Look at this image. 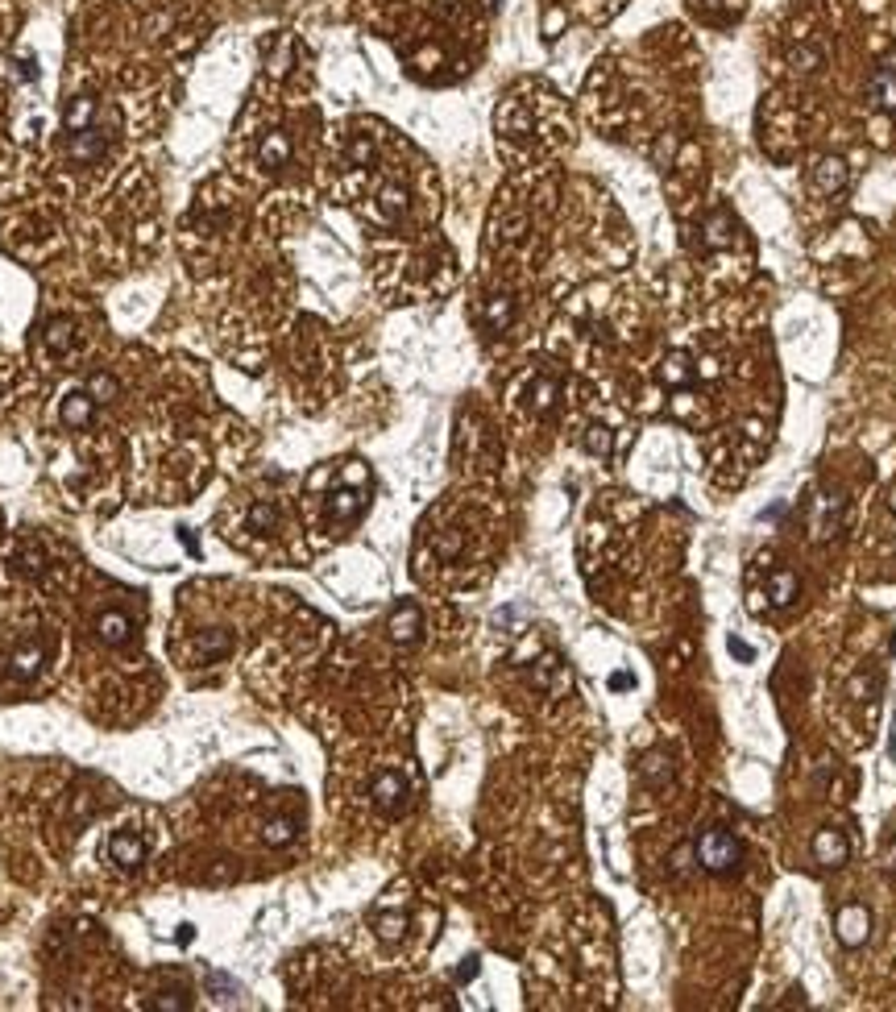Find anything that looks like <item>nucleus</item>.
<instances>
[{
  "instance_id": "20e7f679",
  "label": "nucleus",
  "mask_w": 896,
  "mask_h": 1012,
  "mask_svg": "<svg viewBox=\"0 0 896 1012\" xmlns=\"http://www.w3.org/2000/svg\"><path fill=\"white\" fill-rule=\"evenodd\" d=\"M109 859L125 872H138L141 863H146V842L133 834V830H112L109 834Z\"/></svg>"
},
{
  "instance_id": "6ab92c4d",
  "label": "nucleus",
  "mask_w": 896,
  "mask_h": 1012,
  "mask_svg": "<svg viewBox=\"0 0 896 1012\" xmlns=\"http://www.w3.org/2000/svg\"><path fill=\"white\" fill-rule=\"evenodd\" d=\"M407 212V191L399 183H390L378 191V220H399Z\"/></svg>"
},
{
  "instance_id": "9b49d317",
  "label": "nucleus",
  "mask_w": 896,
  "mask_h": 1012,
  "mask_svg": "<svg viewBox=\"0 0 896 1012\" xmlns=\"http://www.w3.org/2000/svg\"><path fill=\"white\" fill-rule=\"evenodd\" d=\"M258 162L262 166H266V171H282V166H287V162H291V138H287V133H266V138H262V146H258Z\"/></svg>"
},
{
  "instance_id": "7ed1b4c3",
  "label": "nucleus",
  "mask_w": 896,
  "mask_h": 1012,
  "mask_svg": "<svg viewBox=\"0 0 896 1012\" xmlns=\"http://www.w3.org/2000/svg\"><path fill=\"white\" fill-rule=\"evenodd\" d=\"M369 797H374V805H378L386 818H399L403 809H407V801H411V788L399 772H382L378 780H374V788H369Z\"/></svg>"
},
{
  "instance_id": "c756f323",
  "label": "nucleus",
  "mask_w": 896,
  "mask_h": 1012,
  "mask_svg": "<svg viewBox=\"0 0 896 1012\" xmlns=\"http://www.w3.org/2000/svg\"><path fill=\"white\" fill-rule=\"evenodd\" d=\"M731 652H734L739 660H751V656H756V652H751V644H743V639H731Z\"/></svg>"
},
{
  "instance_id": "cd10ccee",
  "label": "nucleus",
  "mask_w": 896,
  "mask_h": 1012,
  "mask_svg": "<svg viewBox=\"0 0 896 1012\" xmlns=\"http://www.w3.org/2000/svg\"><path fill=\"white\" fill-rule=\"evenodd\" d=\"M818 63H821L818 50H793V67L797 71H818Z\"/></svg>"
},
{
  "instance_id": "c85d7f7f",
  "label": "nucleus",
  "mask_w": 896,
  "mask_h": 1012,
  "mask_svg": "<svg viewBox=\"0 0 896 1012\" xmlns=\"http://www.w3.org/2000/svg\"><path fill=\"white\" fill-rule=\"evenodd\" d=\"M403 926H407V917H403V913H395V917H382V921H378L382 937H399V934H403Z\"/></svg>"
},
{
  "instance_id": "f257e3e1",
  "label": "nucleus",
  "mask_w": 896,
  "mask_h": 1012,
  "mask_svg": "<svg viewBox=\"0 0 896 1012\" xmlns=\"http://www.w3.org/2000/svg\"><path fill=\"white\" fill-rule=\"evenodd\" d=\"M693 855H697V863H702L705 872H714V875H731V872H739V863H743V847H739V839H734L731 830H723V826L702 830V834H697Z\"/></svg>"
},
{
  "instance_id": "dca6fc26",
  "label": "nucleus",
  "mask_w": 896,
  "mask_h": 1012,
  "mask_svg": "<svg viewBox=\"0 0 896 1012\" xmlns=\"http://www.w3.org/2000/svg\"><path fill=\"white\" fill-rule=\"evenodd\" d=\"M42 660H46V647L42 644H30V647H22V652H13L9 672L17 680H25V677H33V672L42 668Z\"/></svg>"
},
{
  "instance_id": "f03ea898",
  "label": "nucleus",
  "mask_w": 896,
  "mask_h": 1012,
  "mask_svg": "<svg viewBox=\"0 0 896 1012\" xmlns=\"http://www.w3.org/2000/svg\"><path fill=\"white\" fill-rule=\"evenodd\" d=\"M109 150V129L104 125H84V129H67V158L79 162V166H92V162L104 158Z\"/></svg>"
},
{
  "instance_id": "0eeeda50",
  "label": "nucleus",
  "mask_w": 896,
  "mask_h": 1012,
  "mask_svg": "<svg viewBox=\"0 0 896 1012\" xmlns=\"http://www.w3.org/2000/svg\"><path fill=\"white\" fill-rule=\"evenodd\" d=\"M847 179H851V174H847V162L842 158H818V166H813L810 171V183H813V191L818 195H834V191H842V187H847Z\"/></svg>"
},
{
  "instance_id": "aec40b11",
  "label": "nucleus",
  "mask_w": 896,
  "mask_h": 1012,
  "mask_svg": "<svg viewBox=\"0 0 896 1012\" xmlns=\"http://www.w3.org/2000/svg\"><path fill=\"white\" fill-rule=\"evenodd\" d=\"M92 120H96V100L92 96L71 100V108H67V129H84V125H92Z\"/></svg>"
},
{
  "instance_id": "bb28decb",
  "label": "nucleus",
  "mask_w": 896,
  "mask_h": 1012,
  "mask_svg": "<svg viewBox=\"0 0 896 1012\" xmlns=\"http://www.w3.org/2000/svg\"><path fill=\"white\" fill-rule=\"evenodd\" d=\"M585 448H590L594 457H606V453H610V431L594 423V428H590V436H585Z\"/></svg>"
},
{
  "instance_id": "a878e982",
  "label": "nucleus",
  "mask_w": 896,
  "mask_h": 1012,
  "mask_svg": "<svg viewBox=\"0 0 896 1012\" xmlns=\"http://www.w3.org/2000/svg\"><path fill=\"white\" fill-rule=\"evenodd\" d=\"M552 399H556V382H548V377H544V382H536V390H531V407L548 411Z\"/></svg>"
},
{
  "instance_id": "ddd939ff",
  "label": "nucleus",
  "mask_w": 896,
  "mask_h": 1012,
  "mask_svg": "<svg viewBox=\"0 0 896 1012\" xmlns=\"http://www.w3.org/2000/svg\"><path fill=\"white\" fill-rule=\"evenodd\" d=\"M660 382L664 386H689L693 382V361L689 353H669L660 361Z\"/></svg>"
},
{
  "instance_id": "423d86ee",
  "label": "nucleus",
  "mask_w": 896,
  "mask_h": 1012,
  "mask_svg": "<svg viewBox=\"0 0 896 1012\" xmlns=\"http://www.w3.org/2000/svg\"><path fill=\"white\" fill-rule=\"evenodd\" d=\"M810 531H813V539H834L842 531V498L838 494H821L813 502Z\"/></svg>"
},
{
  "instance_id": "a211bd4d",
  "label": "nucleus",
  "mask_w": 896,
  "mask_h": 1012,
  "mask_svg": "<svg viewBox=\"0 0 896 1012\" xmlns=\"http://www.w3.org/2000/svg\"><path fill=\"white\" fill-rule=\"evenodd\" d=\"M731 241H734V225H731V216L718 208V212L705 220V245H710V249H726Z\"/></svg>"
},
{
  "instance_id": "b1692460",
  "label": "nucleus",
  "mask_w": 896,
  "mask_h": 1012,
  "mask_svg": "<svg viewBox=\"0 0 896 1012\" xmlns=\"http://www.w3.org/2000/svg\"><path fill=\"white\" fill-rule=\"evenodd\" d=\"M510 315H515V299H510V295H494V299H490V328L502 333V328L510 324Z\"/></svg>"
},
{
  "instance_id": "2eb2a0df",
  "label": "nucleus",
  "mask_w": 896,
  "mask_h": 1012,
  "mask_svg": "<svg viewBox=\"0 0 896 1012\" xmlns=\"http://www.w3.org/2000/svg\"><path fill=\"white\" fill-rule=\"evenodd\" d=\"M58 415H63L67 428H84V423H92V415H96V399H92V395H71Z\"/></svg>"
},
{
  "instance_id": "412c9836",
  "label": "nucleus",
  "mask_w": 896,
  "mask_h": 1012,
  "mask_svg": "<svg viewBox=\"0 0 896 1012\" xmlns=\"http://www.w3.org/2000/svg\"><path fill=\"white\" fill-rule=\"evenodd\" d=\"M291 839H295L291 818H274V821H266V830H262V842H266V847H287Z\"/></svg>"
},
{
  "instance_id": "5701e85b",
  "label": "nucleus",
  "mask_w": 896,
  "mask_h": 1012,
  "mask_svg": "<svg viewBox=\"0 0 896 1012\" xmlns=\"http://www.w3.org/2000/svg\"><path fill=\"white\" fill-rule=\"evenodd\" d=\"M357 510H361V494H353V490H341V494L333 498V506H328V515H333L336 523H345V519H353Z\"/></svg>"
},
{
  "instance_id": "9d476101",
  "label": "nucleus",
  "mask_w": 896,
  "mask_h": 1012,
  "mask_svg": "<svg viewBox=\"0 0 896 1012\" xmlns=\"http://www.w3.org/2000/svg\"><path fill=\"white\" fill-rule=\"evenodd\" d=\"M847 855H851V847H847V839H842L838 830H821L818 839H813V859L821 867H842Z\"/></svg>"
},
{
  "instance_id": "f8f14e48",
  "label": "nucleus",
  "mask_w": 896,
  "mask_h": 1012,
  "mask_svg": "<svg viewBox=\"0 0 896 1012\" xmlns=\"http://www.w3.org/2000/svg\"><path fill=\"white\" fill-rule=\"evenodd\" d=\"M867 100H872L880 112H896V71L892 67H880L867 84Z\"/></svg>"
},
{
  "instance_id": "6e6552de",
  "label": "nucleus",
  "mask_w": 896,
  "mask_h": 1012,
  "mask_svg": "<svg viewBox=\"0 0 896 1012\" xmlns=\"http://www.w3.org/2000/svg\"><path fill=\"white\" fill-rule=\"evenodd\" d=\"M867 929H872V917H867L864 905H847L838 913V942L842 946H864Z\"/></svg>"
},
{
  "instance_id": "1a4fd4ad",
  "label": "nucleus",
  "mask_w": 896,
  "mask_h": 1012,
  "mask_svg": "<svg viewBox=\"0 0 896 1012\" xmlns=\"http://www.w3.org/2000/svg\"><path fill=\"white\" fill-rule=\"evenodd\" d=\"M420 631H423V614L415 602H403L399 610L390 614V639H395V644H415Z\"/></svg>"
},
{
  "instance_id": "7c9ffc66",
  "label": "nucleus",
  "mask_w": 896,
  "mask_h": 1012,
  "mask_svg": "<svg viewBox=\"0 0 896 1012\" xmlns=\"http://www.w3.org/2000/svg\"><path fill=\"white\" fill-rule=\"evenodd\" d=\"M884 67H892V71H896V54H892V58H888V63H884Z\"/></svg>"
},
{
  "instance_id": "39448f33",
  "label": "nucleus",
  "mask_w": 896,
  "mask_h": 1012,
  "mask_svg": "<svg viewBox=\"0 0 896 1012\" xmlns=\"http://www.w3.org/2000/svg\"><path fill=\"white\" fill-rule=\"evenodd\" d=\"M228 647H233V639H228L225 626H208V631H200V635L191 639V647H187V660H191V664H217V660L225 656Z\"/></svg>"
},
{
  "instance_id": "4468645a",
  "label": "nucleus",
  "mask_w": 896,
  "mask_h": 1012,
  "mask_svg": "<svg viewBox=\"0 0 896 1012\" xmlns=\"http://www.w3.org/2000/svg\"><path fill=\"white\" fill-rule=\"evenodd\" d=\"M129 631H133V623L129 618H125V614H117V610H104L96 618V635L104 639V644H125V639H129Z\"/></svg>"
},
{
  "instance_id": "4be33fe9",
  "label": "nucleus",
  "mask_w": 896,
  "mask_h": 1012,
  "mask_svg": "<svg viewBox=\"0 0 896 1012\" xmlns=\"http://www.w3.org/2000/svg\"><path fill=\"white\" fill-rule=\"evenodd\" d=\"M249 528L266 531V536H271V531H279V506H274V502H258L253 510H249Z\"/></svg>"
},
{
  "instance_id": "f3484780",
  "label": "nucleus",
  "mask_w": 896,
  "mask_h": 1012,
  "mask_svg": "<svg viewBox=\"0 0 896 1012\" xmlns=\"http://www.w3.org/2000/svg\"><path fill=\"white\" fill-rule=\"evenodd\" d=\"M797 590H801V581H797V573L793 569H780V573L767 577V598H772L776 606H788L793 598H797Z\"/></svg>"
},
{
  "instance_id": "393cba45",
  "label": "nucleus",
  "mask_w": 896,
  "mask_h": 1012,
  "mask_svg": "<svg viewBox=\"0 0 896 1012\" xmlns=\"http://www.w3.org/2000/svg\"><path fill=\"white\" fill-rule=\"evenodd\" d=\"M46 341H50V349H55V353H71V324H50Z\"/></svg>"
}]
</instances>
